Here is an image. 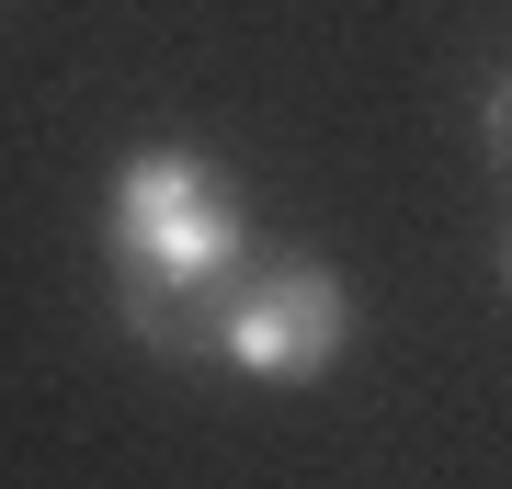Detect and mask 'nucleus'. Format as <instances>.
Masks as SVG:
<instances>
[{
	"label": "nucleus",
	"instance_id": "obj_2",
	"mask_svg": "<svg viewBox=\"0 0 512 489\" xmlns=\"http://www.w3.org/2000/svg\"><path fill=\"white\" fill-rule=\"evenodd\" d=\"M342 353H353V285L319 251H274L228 285V376L319 387Z\"/></svg>",
	"mask_w": 512,
	"mask_h": 489
},
{
	"label": "nucleus",
	"instance_id": "obj_4",
	"mask_svg": "<svg viewBox=\"0 0 512 489\" xmlns=\"http://www.w3.org/2000/svg\"><path fill=\"white\" fill-rule=\"evenodd\" d=\"M478 160L512 182V57H490V69H478Z\"/></svg>",
	"mask_w": 512,
	"mask_h": 489
},
{
	"label": "nucleus",
	"instance_id": "obj_1",
	"mask_svg": "<svg viewBox=\"0 0 512 489\" xmlns=\"http://www.w3.org/2000/svg\"><path fill=\"white\" fill-rule=\"evenodd\" d=\"M103 262L160 285H239L251 273V205L217 148H126L103 182Z\"/></svg>",
	"mask_w": 512,
	"mask_h": 489
},
{
	"label": "nucleus",
	"instance_id": "obj_3",
	"mask_svg": "<svg viewBox=\"0 0 512 489\" xmlns=\"http://www.w3.org/2000/svg\"><path fill=\"white\" fill-rule=\"evenodd\" d=\"M114 319L137 353L183 364V376H228V285H160V273H114Z\"/></svg>",
	"mask_w": 512,
	"mask_h": 489
},
{
	"label": "nucleus",
	"instance_id": "obj_5",
	"mask_svg": "<svg viewBox=\"0 0 512 489\" xmlns=\"http://www.w3.org/2000/svg\"><path fill=\"white\" fill-rule=\"evenodd\" d=\"M501 296H512V228H501Z\"/></svg>",
	"mask_w": 512,
	"mask_h": 489
}]
</instances>
